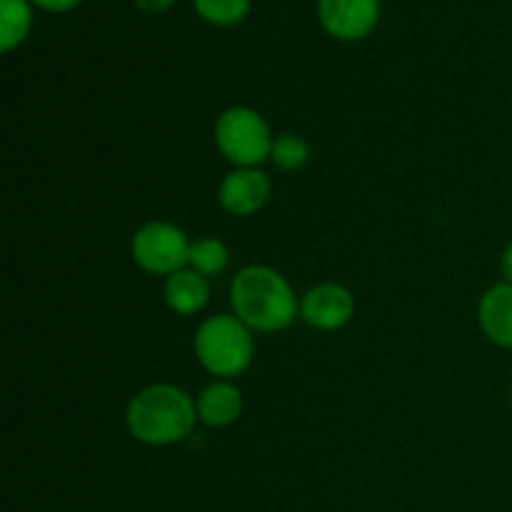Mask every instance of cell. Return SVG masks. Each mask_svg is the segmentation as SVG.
I'll list each match as a JSON object with an SVG mask.
<instances>
[{
    "label": "cell",
    "mask_w": 512,
    "mask_h": 512,
    "mask_svg": "<svg viewBox=\"0 0 512 512\" xmlns=\"http://www.w3.org/2000/svg\"><path fill=\"white\" fill-rule=\"evenodd\" d=\"M230 305L240 323L258 333H280L300 315L293 285L275 268L248 265L230 283Z\"/></svg>",
    "instance_id": "1"
},
{
    "label": "cell",
    "mask_w": 512,
    "mask_h": 512,
    "mask_svg": "<svg viewBox=\"0 0 512 512\" xmlns=\"http://www.w3.org/2000/svg\"><path fill=\"white\" fill-rule=\"evenodd\" d=\"M198 423L195 398L170 383H155L130 398L125 410L128 433L150 448L183 443Z\"/></svg>",
    "instance_id": "2"
},
{
    "label": "cell",
    "mask_w": 512,
    "mask_h": 512,
    "mask_svg": "<svg viewBox=\"0 0 512 512\" xmlns=\"http://www.w3.org/2000/svg\"><path fill=\"white\" fill-rule=\"evenodd\" d=\"M193 350L198 363L218 380L238 378L253 363V330L235 315H210L195 330Z\"/></svg>",
    "instance_id": "3"
},
{
    "label": "cell",
    "mask_w": 512,
    "mask_h": 512,
    "mask_svg": "<svg viewBox=\"0 0 512 512\" xmlns=\"http://www.w3.org/2000/svg\"><path fill=\"white\" fill-rule=\"evenodd\" d=\"M215 145L235 168H258L273 153V133L263 115L245 105H233L215 123Z\"/></svg>",
    "instance_id": "4"
},
{
    "label": "cell",
    "mask_w": 512,
    "mask_h": 512,
    "mask_svg": "<svg viewBox=\"0 0 512 512\" xmlns=\"http://www.w3.org/2000/svg\"><path fill=\"white\" fill-rule=\"evenodd\" d=\"M190 240L183 230L168 220H150L135 230L130 240L133 263L148 275L170 278L188 268Z\"/></svg>",
    "instance_id": "5"
},
{
    "label": "cell",
    "mask_w": 512,
    "mask_h": 512,
    "mask_svg": "<svg viewBox=\"0 0 512 512\" xmlns=\"http://www.w3.org/2000/svg\"><path fill=\"white\" fill-rule=\"evenodd\" d=\"M318 18L325 33L353 43L368 38L380 20V0H318Z\"/></svg>",
    "instance_id": "6"
},
{
    "label": "cell",
    "mask_w": 512,
    "mask_h": 512,
    "mask_svg": "<svg viewBox=\"0 0 512 512\" xmlns=\"http://www.w3.org/2000/svg\"><path fill=\"white\" fill-rule=\"evenodd\" d=\"M355 315V298L340 283H320L300 298V318L315 330L333 333L345 328Z\"/></svg>",
    "instance_id": "7"
},
{
    "label": "cell",
    "mask_w": 512,
    "mask_h": 512,
    "mask_svg": "<svg viewBox=\"0 0 512 512\" xmlns=\"http://www.w3.org/2000/svg\"><path fill=\"white\" fill-rule=\"evenodd\" d=\"M273 185L260 168H235L220 180L218 203L235 218H250L268 205Z\"/></svg>",
    "instance_id": "8"
},
{
    "label": "cell",
    "mask_w": 512,
    "mask_h": 512,
    "mask_svg": "<svg viewBox=\"0 0 512 512\" xmlns=\"http://www.w3.org/2000/svg\"><path fill=\"white\" fill-rule=\"evenodd\" d=\"M195 410L208 428H228L243 413V393L230 380H213L195 398Z\"/></svg>",
    "instance_id": "9"
},
{
    "label": "cell",
    "mask_w": 512,
    "mask_h": 512,
    "mask_svg": "<svg viewBox=\"0 0 512 512\" xmlns=\"http://www.w3.org/2000/svg\"><path fill=\"white\" fill-rule=\"evenodd\" d=\"M478 323L485 338L512 350V283H498L480 298Z\"/></svg>",
    "instance_id": "10"
},
{
    "label": "cell",
    "mask_w": 512,
    "mask_h": 512,
    "mask_svg": "<svg viewBox=\"0 0 512 512\" xmlns=\"http://www.w3.org/2000/svg\"><path fill=\"white\" fill-rule=\"evenodd\" d=\"M163 298L175 315H195L208 305L210 285L205 275L185 268L165 278Z\"/></svg>",
    "instance_id": "11"
},
{
    "label": "cell",
    "mask_w": 512,
    "mask_h": 512,
    "mask_svg": "<svg viewBox=\"0 0 512 512\" xmlns=\"http://www.w3.org/2000/svg\"><path fill=\"white\" fill-rule=\"evenodd\" d=\"M33 28L30 0H0V50L13 53Z\"/></svg>",
    "instance_id": "12"
},
{
    "label": "cell",
    "mask_w": 512,
    "mask_h": 512,
    "mask_svg": "<svg viewBox=\"0 0 512 512\" xmlns=\"http://www.w3.org/2000/svg\"><path fill=\"white\" fill-rule=\"evenodd\" d=\"M230 263V253H228V245L220 243L218 238H200L190 245V260H188V268L195 270L200 275H218L228 268Z\"/></svg>",
    "instance_id": "13"
},
{
    "label": "cell",
    "mask_w": 512,
    "mask_h": 512,
    "mask_svg": "<svg viewBox=\"0 0 512 512\" xmlns=\"http://www.w3.org/2000/svg\"><path fill=\"white\" fill-rule=\"evenodd\" d=\"M193 8L205 23L233 28L248 18L250 0H193Z\"/></svg>",
    "instance_id": "14"
},
{
    "label": "cell",
    "mask_w": 512,
    "mask_h": 512,
    "mask_svg": "<svg viewBox=\"0 0 512 512\" xmlns=\"http://www.w3.org/2000/svg\"><path fill=\"white\" fill-rule=\"evenodd\" d=\"M270 160L275 163V168L285 170V173H293L308 165L310 160V145L308 140L300 138L295 133H283L273 140V153Z\"/></svg>",
    "instance_id": "15"
},
{
    "label": "cell",
    "mask_w": 512,
    "mask_h": 512,
    "mask_svg": "<svg viewBox=\"0 0 512 512\" xmlns=\"http://www.w3.org/2000/svg\"><path fill=\"white\" fill-rule=\"evenodd\" d=\"M35 8L45 10V13H70V10L78 8L83 0H30Z\"/></svg>",
    "instance_id": "16"
},
{
    "label": "cell",
    "mask_w": 512,
    "mask_h": 512,
    "mask_svg": "<svg viewBox=\"0 0 512 512\" xmlns=\"http://www.w3.org/2000/svg\"><path fill=\"white\" fill-rule=\"evenodd\" d=\"M175 0H135V5H138L143 13H165V10L173 8Z\"/></svg>",
    "instance_id": "17"
},
{
    "label": "cell",
    "mask_w": 512,
    "mask_h": 512,
    "mask_svg": "<svg viewBox=\"0 0 512 512\" xmlns=\"http://www.w3.org/2000/svg\"><path fill=\"white\" fill-rule=\"evenodd\" d=\"M500 270H503L505 283H512V243L505 248L503 258H500Z\"/></svg>",
    "instance_id": "18"
},
{
    "label": "cell",
    "mask_w": 512,
    "mask_h": 512,
    "mask_svg": "<svg viewBox=\"0 0 512 512\" xmlns=\"http://www.w3.org/2000/svg\"><path fill=\"white\" fill-rule=\"evenodd\" d=\"M510 398H512V393H510Z\"/></svg>",
    "instance_id": "19"
}]
</instances>
